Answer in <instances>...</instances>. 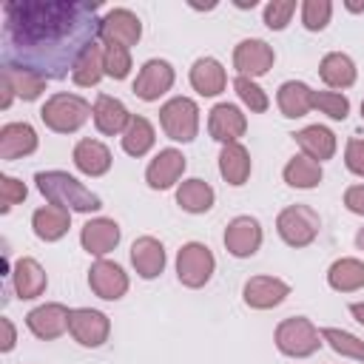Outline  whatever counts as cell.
Masks as SVG:
<instances>
[{
    "label": "cell",
    "mask_w": 364,
    "mask_h": 364,
    "mask_svg": "<svg viewBox=\"0 0 364 364\" xmlns=\"http://www.w3.org/2000/svg\"><path fill=\"white\" fill-rule=\"evenodd\" d=\"M3 20H6L9 46H17L23 51L57 48V43L65 40L85 48L88 43L100 40V17L94 3H65V0L6 3Z\"/></svg>",
    "instance_id": "6da1fadb"
},
{
    "label": "cell",
    "mask_w": 364,
    "mask_h": 364,
    "mask_svg": "<svg viewBox=\"0 0 364 364\" xmlns=\"http://www.w3.org/2000/svg\"><path fill=\"white\" fill-rule=\"evenodd\" d=\"M34 182H37V191L46 196V202L68 208L71 213H94L102 208L100 196L68 171H37Z\"/></svg>",
    "instance_id": "7a4b0ae2"
},
{
    "label": "cell",
    "mask_w": 364,
    "mask_h": 364,
    "mask_svg": "<svg viewBox=\"0 0 364 364\" xmlns=\"http://www.w3.org/2000/svg\"><path fill=\"white\" fill-rule=\"evenodd\" d=\"M88 117H91V102L71 91L51 94L40 108V119L54 134H74L88 122Z\"/></svg>",
    "instance_id": "3957f363"
},
{
    "label": "cell",
    "mask_w": 364,
    "mask_h": 364,
    "mask_svg": "<svg viewBox=\"0 0 364 364\" xmlns=\"http://www.w3.org/2000/svg\"><path fill=\"white\" fill-rule=\"evenodd\" d=\"M273 341H276V350H279L282 355H287V358H307V355L318 353V347L324 344L321 330H318L307 316L282 318V321L276 324Z\"/></svg>",
    "instance_id": "277c9868"
},
{
    "label": "cell",
    "mask_w": 364,
    "mask_h": 364,
    "mask_svg": "<svg viewBox=\"0 0 364 364\" xmlns=\"http://www.w3.org/2000/svg\"><path fill=\"white\" fill-rule=\"evenodd\" d=\"M318 230H321V216L310 205H287L276 216V233L282 236L284 245H290L296 250L313 245Z\"/></svg>",
    "instance_id": "5b68a950"
},
{
    "label": "cell",
    "mask_w": 364,
    "mask_h": 364,
    "mask_svg": "<svg viewBox=\"0 0 364 364\" xmlns=\"http://www.w3.org/2000/svg\"><path fill=\"white\" fill-rule=\"evenodd\" d=\"M216 273V256L202 242H185L176 253V279L179 284L199 290L205 287Z\"/></svg>",
    "instance_id": "8992f818"
},
{
    "label": "cell",
    "mask_w": 364,
    "mask_h": 364,
    "mask_svg": "<svg viewBox=\"0 0 364 364\" xmlns=\"http://www.w3.org/2000/svg\"><path fill=\"white\" fill-rule=\"evenodd\" d=\"M159 125L173 142H193L199 134V105L191 97H171L159 108Z\"/></svg>",
    "instance_id": "52a82bcc"
},
{
    "label": "cell",
    "mask_w": 364,
    "mask_h": 364,
    "mask_svg": "<svg viewBox=\"0 0 364 364\" xmlns=\"http://www.w3.org/2000/svg\"><path fill=\"white\" fill-rule=\"evenodd\" d=\"M276 63V51L267 40L262 37H245L236 43L233 48V68H236V77H264Z\"/></svg>",
    "instance_id": "ba28073f"
},
{
    "label": "cell",
    "mask_w": 364,
    "mask_h": 364,
    "mask_svg": "<svg viewBox=\"0 0 364 364\" xmlns=\"http://www.w3.org/2000/svg\"><path fill=\"white\" fill-rule=\"evenodd\" d=\"M68 333L80 347H102L111 336V318L94 307H74L68 318Z\"/></svg>",
    "instance_id": "9c48e42d"
},
{
    "label": "cell",
    "mask_w": 364,
    "mask_h": 364,
    "mask_svg": "<svg viewBox=\"0 0 364 364\" xmlns=\"http://www.w3.org/2000/svg\"><path fill=\"white\" fill-rule=\"evenodd\" d=\"M100 40L134 48L142 40V20L131 9H122V6L119 9H108L100 17Z\"/></svg>",
    "instance_id": "30bf717a"
},
{
    "label": "cell",
    "mask_w": 364,
    "mask_h": 364,
    "mask_svg": "<svg viewBox=\"0 0 364 364\" xmlns=\"http://www.w3.org/2000/svg\"><path fill=\"white\" fill-rule=\"evenodd\" d=\"M176 80V71L168 60H159V57H151L142 63L136 80H134V94L142 100V102H156L159 97H165L171 91Z\"/></svg>",
    "instance_id": "8fae6325"
},
{
    "label": "cell",
    "mask_w": 364,
    "mask_h": 364,
    "mask_svg": "<svg viewBox=\"0 0 364 364\" xmlns=\"http://www.w3.org/2000/svg\"><path fill=\"white\" fill-rule=\"evenodd\" d=\"M128 273L119 262L111 259H97L88 267V287L94 290V296H100L102 301H119L128 293Z\"/></svg>",
    "instance_id": "7c38bea8"
},
{
    "label": "cell",
    "mask_w": 364,
    "mask_h": 364,
    "mask_svg": "<svg viewBox=\"0 0 364 364\" xmlns=\"http://www.w3.org/2000/svg\"><path fill=\"white\" fill-rule=\"evenodd\" d=\"M68 318H71V310L65 304H60V301H43V304H37L34 310L26 313V327L31 330L34 338L54 341L63 333H68Z\"/></svg>",
    "instance_id": "4fadbf2b"
},
{
    "label": "cell",
    "mask_w": 364,
    "mask_h": 364,
    "mask_svg": "<svg viewBox=\"0 0 364 364\" xmlns=\"http://www.w3.org/2000/svg\"><path fill=\"white\" fill-rule=\"evenodd\" d=\"M247 131V114L236 105V102H216L208 114V134L210 139L230 145L239 142Z\"/></svg>",
    "instance_id": "5bb4252c"
},
{
    "label": "cell",
    "mask_w": 364,
    "mask_h": 364,
    "mask_svg": "<svg viewBox=\"0 0 364 364\" xmlns=\"http://www.w3.org/2000/svg\"><path fill=\"white\" fill-rule=\"evenodd\" d=\"M188 168V159L179 148H162L159 154H154V159L145 168V182L151 191H168L173 185H179L182 173Z\"/></svg>",
    "instance_id": "9a60e30c"
},
{
    "label": "cell",
    "mask_w": 364,
    "mask_h": 364,
    "mask_svg": "<svg viewBox=\"0 0 364 364\" xmlns=\"http://www.w3.org/2000/svg\"><path fill=\"white\" fill-rule=\"evenodd\" d=\"M262 225L256 216H233L225 228V250L236 259H250L262 247Z\"/></svg>",
    "instance_id": "2e32d148"
},
{
    "label": "cell",
    "mask_w": 364,
    "mask_h": 364,
    "mask_svg": "<svg viewBox=\"0 0 364 364\" xmlns=\"http://www.w3.org/2000/svg\"><path fill=\"white\" fill-rule=\"evenodd\" d=\"M290 296V284L279 276H250L242 287V301L250 310H273Z\"/></svg>",
    "instance_id": "e0dca14e"
},
{
    "label": "cell",
    "mask_w": 364,
    "mask_h": 364,
    "mask_svg": "<svg viewBox=\"0 0 364 364\" xmlns=\"http://www.w3.org/2000/svg\"><path fill=\"white\" fill-rule=\"evenodd\" d=\"M122 239V230L114 219L108 216H97V219H88L82 228H80V245L88 256H97V259H105Z\"/></svg>",
    "instance_id": "ac0fdd59"
},
{
    "label": "cell",
    "mask_w": 364,
    "mask_h": 364,
    "mask_svg": "<svg viewBox=\"0 0 364 364\" xmlns=\"http://www.w3.org/2000/svg\"><path fill=\"white\" fill-rule=\"evenodd\" d=\"M131 111L125 108V102L122 100H117V97H111V94H100L97 100H94V105H91V119H94V128L100 131V134H105V136H122V131L128 128V122H131Z\"/></svg>",
    "instance_id": "d6986e66"
},
{
    "label": "cell",
    "mask_w": 364,
    "mask_h": 364,
    "mask_svg": "<svg viewBox=\"0 0 364 364\" xmlns=\"http://www.w3.org/2000/svg\"><path fill=\"white\" fill-rule=\"evenodd\" d=\"M165 262H168V253H165V245L156 236L134 239V245H131V264H134L139 279H145V282L156 279L165 270Z\"/></svg>",
    "instance_id": "ffe728a7"
},
{
    "label": "cell",
    "mask_w": 364,
    "mask_h": 364,
    "mask_svg": "<svg viewBox=\"0 0 364 364\" xmlns=\"http://www.w3.org/2000/svg\"><path fill=\"white\" fill-rule=\"evenodd\" d=\"M3 82L11 88L14 97L31 102V100L43 97V91H46V85H48V74H43L40 68H31V65L6 63V65H3Z\"/></svg>",
    "instance_id": "44dd1931"
},
{
    "label": "cell",
    "mask_w": 364,
    "mask_h": 364,
    "mask_svg": "<svg viewBox=\"0 0 364 364\" xmlns=\"http://www.w3.org/2000/svg\"><path fill=\"white\" fill-rule=\"evenodd\" d=\"M11 284H14V293L17 299L23 301H31V299H40L48 287V276L43 270V264L31 256H23L14 262L11 267Z\"/></svg>",
    "instance_id": "7402d4cb"
},
{
    "label": "cell",
    "mask_w": 364,
    "mask_h": 364,
    "mask_svg": "<svg viewBox=\"0 0 364 364\" xmlns=\"http://www.w3.org/2000/svg\"><path fill=\"white\" fill-rule=\"evenodd\" d=\"M37 145H40L37 131L28 122H6L0 128V159H6V162L34 154Z\"/></svg>",
    "instance_id": "603a6c76"
},
{
    "label": "cell",
    "mask_w": 364,
    "mask_h": 364,
    "mask_svg": "<svg viewBox=\"0 0 364 364\" xmlns=\"http://www.w3.org/2000/svg\"><path fill=\"white\" fill-rule=\"evenodd\" d=\"M71 159H74V168L85 176H102V173L111 171V162H114L108 145L100 142V139H91V136H85L74 145Z\"/></svg>",
    "instance_id": "cb8c5ba5"
},
{
    "label": "cell",
    "mask_w": 364,
    "mask_h": 364,
    "mask_svg": "<svg viewBox=\"0 0 364 364\" xmlns=\"http://www.w3.org/2000/svg\"><path fill=\"white\" fill-rule=\"evenodd\" d=\"M71 228V210L60 205H40L31 213V230L40 242H60Z\"/></svg>",
    "instance_id": "d4e9b609"
},
{
    "label": "cell",
    "mask_w": 364,
    "mask_h": 364,
    "mask_svg": "<svg viewBox=\"0 0 364 364\" xmlns=\"http://www.w3.org/2000/svg\"><path fill=\"white\" fill-rule=\"evenodd\" d=\"M188 80H191L196 94L219 97L225 91V85H228V71H225V65L216 57H199V60H193Z\"/></svg>",
    "instance_id": "484cf974"
},
{
    "label": "cell",
    "mask_w": 364,
    "mask_h": 364,
    "mask_svg": "<svg viewBox=\"0 0 364 364\" xmlns=\"http://www.w3.org/2000/svg\"><path fill=\"white\" fill-rule=\"evenodd\" d=\"M318 77H321V82L327 88L344 91V88H350L355 82L358 68H355V63H353L350 54H344V51H327L321 57V63H318Z\"/></svg>",
    "instance_id": "4316f807"
},
{
    "label": "cell",
    "mask_w": 364,
    "mask_h": 364,
    "mask_svg": "<svg viewBox=\"0 0 364 364\" xmlns=\"http://www.w3.org/2000/svg\"><path fill=\"white\" fill-rule=\"evenodd\" d=\"M293 139H296V145L301 148V154L310 156V159H316V162L333 159V154H336V148H338L336 134H333L327 125H318V122H316V125H304L301 131L293 134Z\"/></svg>",
    "instance_id": "83f0119b"
},
{
    "label": "cell",
    "mask_w": 364,
    "mask_h": 364,
    "mask_svg": "<svg viewBox=\"0 0 364 364\" xmlns=\"http://www.w3.org/2000/svg\"><path fill=\"white\" fill-rule=\"evenodd\" d=\"M313 94H316V91H313L307 82H301V80H287V82H282L279 91H276V105H279L282 117L299 119V117H304V114L313 111Z\"/></svg>",
    "instance_id": "f1b7e54d"
},
{
    "label": "cell",
    "mask_w": 364,
    "mask_h": 364,
    "mask_svg": "<svg viewBox=\"0 0 364 364\" xmlns=\"http://www.w3.org/2000/svg\"><path fill=\"white\" fill-rule=\"evenodd\" d=\"M250 171H253L250 151H247L242 142L222 145V151H219V173H222V179H225L228 185L242 188V185L250 179Z\"/></svg>",
    "instance_id": "f546056e"
},
{
    "label": "cell",
    "mask_w": 364,
    "mask_h": 364,
    "mask_svg": "<svg viewBox=\"0 0 364 364\" xmlns=\"http://www.w3.org/2000/svg\"><path fill=\"white\" fill-rule=\"evenodd\" d=\"M102 77H105L102 43L94 40V43H88V46L77 54V60H74V65H71V82H74L77 88H91V85H97Z\"/></svg>",
    "instance_id": "4dcf8cb0"
},
{
    "label": "cell",
    "mask_w": 364,
    "mask_h": 364,
    "mask_svg": "<svg viewBox=\"0 0 364 364\" xmlns=\"http://www.w3.org/2000/svg\"><path fill=\"white\" fill-rule=\"evenodd\" d=\"M213 202H216V191L199 176L182 179L176 185V205L185 213H208L213 208Z\"/></svg>",
    "instance_id": "1f68e13d"
},
{
    "label": "cell",
    "mask_w": 364,
    "mask_h": 364,
    "mask_svg": "<svg viewBox=\"0 0 364 364\" xmlns=\"http://www.w3.org/2000/svg\"><path fill=\"white\" fill-rule=\"evenodd\" d=\"M282 179L296 191H310L324 179V171H321V162L304 154H293L282 168Z\"/></svg>",
    "instance_id": "d6a6232c"
},
{
    "label": "cell",
    "mask_w": 364,
    "mask_h": 364,
    "mask_svg": "<svg viewBox=\"0 0 364 364\" xmlns=\"http://www.w3.org/2000/svg\"><path fill=\"white\" fill-rule=\"evenodd\" d=\"M327 284L336 293H355V290H361L364 287V262L355 259V256L336 259L327 267Z\"/></svg>",
    "instance_id": "836d02e7"
},
{
    "label": "cell",
    "mask_w": 364,
    "mask_h": 364,
    "mask_svg": "<svg viewBox=\"0 0 364 364\" xmlns=\"http://www.w3.org/2000/svg\"><path fill=\"white\" fill-rule=\"evenodd\" d=\"M122 151L128 154V156H145L151 148H154V142H156V131H154V125H151V119L148 117H142V114H134L131 117V122H128V128L122 131Z\"/></svg>",
    "instance_id": "e575fe53"
},
{
    "label": "cell",
    "mask_w": 364,
    "mask_h": 364,
    "mask_svg": "<svg viewBox=\"0 0 364 364\" xmlns=\"http://www.w3.org/2000/svg\"><path fill=\"white\" fill-rule=\"evenodd\" d=\"M321 338L341 358H353V361L364 364V338H358L355 333L341 330V327H321Z\"/></svg>",
    "instance_id": "d590c367"
},
{
    "label": "cell",
    "mask_w": 364,
    "mask_h": 364,
    "mask_svg": "<svg viewBox=\"0 0 364 364\" xmlns=\"http://www.w3.org/2000/svg\"><path fill=\"white\" fill-rule=\"evenodd\" d=\"M233 91H236V97L242 100V105H245L250 114H264V111L270 108L267 91H264L256 80H250V77H236V80H233Z\"/></svg>",
    "instance_id": "8d00e7d4"
},
{
    "label": "cell",
    "mask_w": 364,
    "mask_h": 364,
    "mask_svg": "<svg viewBox=\"0 0 364 364\" xmlns=\"http://www.w3.org/2000/svg\"><path fill=\"white\" fill-rule=\"evenodd\" d=\"M102 43V40H100ZM102 65H105V77L111 80H125L131 74V48L125 46H114V43H102Z\"/></svg>",
    "instance_id": "74e56055"
},
{
    "label": "cell",
    "mask_w": 364,
    "mask_h": 364,
    "mask_svg": "<svg viewBox=\"0 0 364 364\" xmlns=\"http://www.w3.org/2000/svg\"><path fill=\"white\" fill-rule=\"evenodd\" d=\"M299 14H301V26L307 31H324L333 17V3L330 0H304L299 6Z\"/></svg>",
    "instance_id": "f35d334b"
},
{
    "label": "cell",
    "mask_w": 364,
    "mask_h": 364,
    "mask_svg": "<svg viewBox=\"0 0 364 364\" xmlns=\"http://www.w3.org/2000/svg\"><path fill=\"white\" fill-rule=\"evenodd\" d=\"M313 108H318L324 117H330L336 122L350 117V100L341 91H316L313 94Z\"/></svg>",
    "instance_id": "ab89813d"
},
{
    "label": "cell",
    "mask_w": 364,
    "mask_h": 364,
    "mask_svg": "<svg viewBox=\"0 0 364 364\" xmlns=\"http://www.w3.org/2000/svg\"><path fill=\"white\" fill-rule=\"evenodd\" d=\"M293 14H296V0H270L262 11V20H264L267 28L284 31L287 23L293 20Z\"/></svg>",
    "instance_id": "60d3db41"
},
{
    "label": "cell",
    "mask_w": 364,
    "mask_h": 364,
    "mask_svg": "<svg viewBox=\"0 0 364 364\" xmlns=\"http://www.w3.org/2000/svg\"><path fill=\"white\" fill-rule=\"evenodd\" d=\"M26 196H28V188H26L23 179L9 176V173L0 176V210H3V213H9V210H11L14 205H20Z\"/></svg>",
    "instance_id": "b9f144b4"
},
{
    "label": "cell",
    "mask_w": 364,
    "mask_h": 364,
    "mask_svg": "<svg viewBox=\"0 0 364 364\" xmlns=\"http://www.w3.org/2000/svg\"><path fill=\"white\" fill-rule=\"evenodd\" d=\"M344 165H347L350 173L364 176V139H361V136L347 139V148H344Z\"/></svg>",
    "instance_id": "7bdbcfd3"
},
{
    "label": "cell",
    "mask_w": 364,
    "mask_h": 364,
    "mask_svg": "<svg viewBox=\"0 0 364 364\" xmlns=\"http://www.w3.org/2000/svg\"><path fill=\"white\" fill-rule=\"evenodd\" d=\"M344 208H347L350 213H355V216H364V182L350 185V188L344 191Z\"/></svg>",
    "instance_id": "ee69618b"
},
{
    "label": "cell",
    "mask_w": 364,
    "mask_h": 364,
    "mask_svg": "<svg viewBox=\"0 0 364 364\" xmlns=\"http://www.w3.org/2000/svg\"><path fill=\"white\" fill-rule=\"evenodd\" d=\"M0 327H3V341H0V350L3 353H11L14 344H17V330H14V321L9 316L0 318Z\"/></svg>",
    "instance_id": "f6af8a7d"
},
{
    "label": "cell",
    "mask_w": 364,
    "mask_h": 364,
    "mask_svg": "<svg viewBox=\"0 0 364 364\" xmlns=\"http://www.w3.org/2000/svg\"><path fill=\"white\" fill-rule=\"evenodd\" d=\"M350 316H353L358 324H364V301H353V304H350Z\"/></svg>",
    "instance_id": "bcb514c9"
},
{
    "label": "cell",
    "mask_w": 364,
    "mask_h": 364,
    "mask_svg": "<svg viewBox=\"0 0 364 364\" xmlns=\"http://www.w3.org/2000/svg\"><path fill=\"white\" fill-rule=\"evenodd\" d=\"M355 245H358V250H364V228H358V233H355Z\"/></svg>",
    "instance_id": "7dc6e473"
},
{
    "label": "cell",
    "mask_w": 364,
    "mask_h": 364,
    "mask_svg": "<svg viewBox=\"0 0 364 364\" xmlns=\"http://www.w3.org/2000/svg\"><path fill=\"white\" fill-rule=\"evenodd\" d=\"M361 119H364V100H361Z\"/></svg>",
    "instance_id": "c3c4849f"
}]
</instances>
